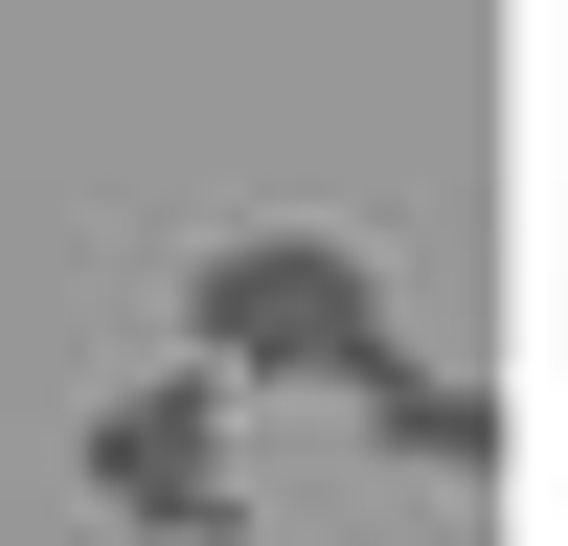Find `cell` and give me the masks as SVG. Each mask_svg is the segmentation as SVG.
Listing matches in <instances>:
<instances>
[{
    "label": "cell",
    "instance_id": "cell-3",
    "mask_svg": "<svg viewBox=\"0 0 568 546\" xmlns=\"http://www.w3.org/2000/svg\"><path fill=\"white\" fill-rule=\"evenodd\" d=\"M364 433H387L409 478H500V455H524V410L455 387V364H387V387H364Z\"/></svg>",
    "mask_w": 568,
    "mask_h": 546
},
{
    "label": "cell",
    "instance_id": "cell-1",
    "mask_svg": "<svg viewBox=\"0 0 568 546\" xmlns=\"http://www.w3.org/2000/svg\"><path fill=\"white\" fill-rule=\"evenodd\" d=\"M182 364L205 387H387L409 364V318H387V273L342 251V228H227L205 273H182Z\"/></svg>",
    "mask_w": 568,
    "mask_h": 546
},
{
    "label": "cell",
    "instance_id": "cell-2",
    "mask_svg": "<svg viewBox=\"0 0 568 546\" xmlns=\"http://www.w3.org/2000/svg\"><path fill=\"white\" fill-rule=\"evenodd\" d=\"M69 478L114 501V524H160V546H227V524H251V478H227V387H205V364H136V387L69 433Z\"/></svg>",
    "mask_w": 568,
    "mask_h": 546
}]
</instances>
